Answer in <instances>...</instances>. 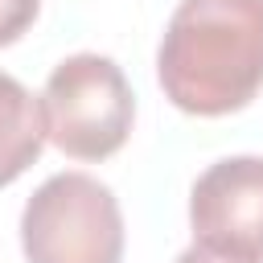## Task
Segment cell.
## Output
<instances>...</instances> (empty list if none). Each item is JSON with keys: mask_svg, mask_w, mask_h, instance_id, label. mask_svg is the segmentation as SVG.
I'll use <instances>...</instances> for the list:
<instances>
[{"mask_svg": "<svg viewBox=\"0 0 263 263\" xmlns=\"http://www.w3.org/2000/svg\"><path fill=\"white\" fill-rule=\"evenodd\" d=\"M156 82L185 115L242 111L263 90V0H181L156 49Z\"/></svg>", "mask_w": 263, "mask_h": 263, "instance_id": "1", "label": "cell"}, {"mask_svg": "<svg viewBox=\"0 0 263 263\" xmlns=\"http://www.w3.org/2000/svg\"><path fill=\"white\" fill-rule=\"evenodd\" d=\"M45 140L70 160L115 156L136 123V95L123 70L103 53L62 58L41 90Z\"/></svg>", "mask_w": 263, "mask_h": 263, "instance_id": "2", "label": "cell"}, {"mask_svg": "<svg viewBox=\"0 0 263 263\" xmlns=\"http://www.w3.org/2000/svg\"><path fill=\"white\" fill-rule=\"evenodd\" d=\"M123 210L90 173H53L21 210L29 263H123Z\"/></svg>", "mask_w": 263, "mask_h": 263, "instance_id": "3", "label": "cell"}, {"mask_svg": "<svg viewBox=\"0 0 263 263\" xmlns=\"http://www.w3.org/2000/svg\"><path fill=\"white\" fill-rule=\"evenodd\" d=\"M193 242L263 259V156H222L189 189Z\"/></svg>", "mask_w": 263, "mask_h": 263, "instance_id": "4", "label": "cell"}, {"mask_svg": "<svg viewBox=\"0 0 263 263\" xmlns=\"http://www.w3.org/2000/svg\"><path fill=\"white\" fill-rule=\"evenodd\" d=\"M45 148V123L41 103L0 70V189H8L16 177H25Z\"/></svg>", "mask_w": 263, "mask_h": 263, "instance_id": "5", "label": "cell"}, {"mask_svg": "<svg viewBox=\"0 0 263 263\" xmlns=\"http://www.w3.org/2000/svg\"><path fill=\"white\" fill-rule=\"evenodd\" d=\"M37 12H41V0H0V49L21 41L37 21Z\"/></svg>", "mask_w": 263, "mask_h": 263, "instance_id": "6", "label": "cell"}, {"mask_svg": "<svg viewBox=\"0 0 263 263\" xmlns=\"http://www.w3.org/2000/svg\"><path fill=\"white\" fill-rule=\"evenodd\" d=\"M177 263H263L259 255H234V251H214V247H201L193 242L189 251L177 255Z\"/></svg>", "mask_w": 263, "mask_h": 263, "instance_id": "7", "label": "cell"}]
</instances>
